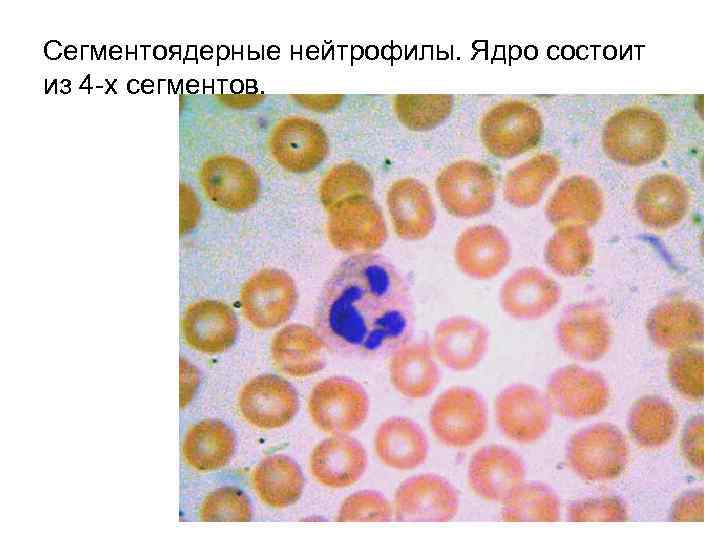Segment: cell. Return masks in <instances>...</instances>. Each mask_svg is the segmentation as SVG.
Returning <instances> with one entry per match:
<instances>
[{
  "instance_id": "cell-4",
  "label": "cell",
  "mask_w": 720,
  "mask_h": 540,
  "mask_svg": "<svg viewBox=\"0 0 720 540\" xmlns=\"http://www.w3.org/2000/svg\"><path fill=\"white\" fill-rule=\"evenodd\" d=\"M487 409L472 388L455 386L432 404L429 426L435 438L449 448L463 449L479 441L487 430Z\"/></svg>"
},
{
  "instance_id": "cell-17",
  "label": "cell",
  "mask_w": 720,
  "mask_h": 540,
  "mask_svg": "<svg viewBox=\"0 0 720 540\" xmlns=\"http://www.w3.org/2000/svg\"><path fill=\"white\" fill-rule=\"evenodd\" d=\"M488 344L489 331L482 322L457 315L435 326L431 348L438 363L455 372H466L481 362Z\"/></svg>"
},
{
  "instance_id": "cell-22",
  "label": "cell",
  "mask_w": 720,
  "mask_h": 540,
  "mask_svg": "<svg viewBox=\"0 0 720 540\" xmlns=\"http://www.w3.org/2000/svg\"><path fill=\"white\" fill-rule=\"evenodd\" d=\"M650 340L659 348L675 351L703 342L702 307L684 298H670L656 305L646 319Z\"/></svg>"
},
{
  "instance_id": "cell-39",
  "label": "cell",
  "mask_w": 720,
  "mask_h": 540,
  "mask_svg": "<svg viewBox=\"0 0 720 540\" xmlns=\"http://www.w3.org/2000/svg\"><path fill=\"white\" fill-rule=\"evenodd\" d=\"M199 517L206 522H247L251 519V505L240 489L221 487L203 500Z\"/></svg>"
},
{
  "instance_id": "cell-28",
  "label": "cell",
  "mask_w": 720,
  "mask_h": 540,
  "mask_svg": "<svg viewBox=\"0 0 720 540\" xmlns=\"http://www.w3.org/2000/svg\"><path fill=\"white\" fill-rule=\"evenodd\" d=\"M327 344L320 335L303 324L280 329L270 343L275 367L292 377H306L324 368Z\"/></svg>"
},
{
  "instance_id": "cell-27",
  "label": "cell",
  "mask_w": 720,
  "mask_h": 540,
  "mask_svg": "<svg viewBox=\"0 0 720 540\" xmlns=\"http://www.w3.org/2000/svg\"><path fill=\"white\" fill-rule=\"evenodd\" d=\"M388 373L395 390L411 399L427 397L441 379L431 345L422 341L408 340L392 350Z\"/></svg>"
},
{
  "instance_id": "cell-2",
  "label": "cell",
  "mask_w": 720,
  "mask_h": 540,
  "mask_svg": "<svg viewBox=\"0 0 720 540\" xmlns=\"http://www.w3.org/2000/svg\"><path fill=\"white\" fill-rule=\"evenodd\" d=\"M667 127L663 119L645 107L622 109L606 121L602 132L605 154L626 166H643L658 160L666 150Z\"/></svg>"
},
{
  "instance_id": "cell-8",
  "label": "cell",
  "mask_w": 720,
  "mask_h": 540,
  "mask_svg": "<svg viewBox=\"0 0 720 540\" xmlns=\"http://www.w3.org/2000/svg\"><path fill=\"white\" fill-rule=\"evenodd\" d=\"M327 238L344 253H373L388 237L385 218L372 196L344 201L328 212Z\"/></svg>"
},
{
  "instance_id": "cell-16",
  "label": "cell",
  "mask_w": 720,
  "mask_h": 540,
  "mask_svg": "<svg viewBox=\"0 0 720 540\" xmlns=\"http://www.w3.org/2000/svg\"><path fill=\"white\" fill-rule=\"evenodd\" d=\"M611 334L603 311L589 302L568 307L556 325V340L561 350L582 362L601 359L610 348Z\"/></svg>"
},
{
  "instance_id": "cell-26",
  "label": "cell",
  "mask_w": 720,
  "mask_h": 540,
  "mask_svg": "<svg viewBox=\"0 0 720 540\" xmlns=\"http://www.w3.org/2000/svg\"><path fill=\"white\" fill-rule=\"evenodd\" d=\"M603 194L597 183L583 175L566 178L545 206L547 220L555 227L588 229L603 212Z\"/></svg>"
},
{
  "instance_id": "cell-35",
  "label": "cell",
  "mask_w": 720,
  "mask_h": 540,
  "mask_svg": "<svg viewBox=\"0 0 720 540\" xmlns=\"http://www.w3.org/2000/svg\"><path fill=\"white\" fill-rule=\"evenodd\" d=\"M501 503L500 516L506 522H555L560 518L558 496L541 482L523 481Z\"/></svg>"
},
{
  "instance_id": "cell-25",
  "label": "cell",
  "mask_w": 720,
  "mask_h": 540,
  "mask_svg": "<svg viewBox=\"0 0 720 540\" xmlns=\"http://www.w3.org/2000/svg\"><path fill=\"white\" fill-rule=\"evenodd\" d=\"M362 444L346 435L335 434L313 449L309 466L313 477L322 485L342 489L356 483L367 467Z\"/></svg>"
},
{
  "instance_id": "cell-37",
  "label": "cell",
  "mask_w": 720,
  "mask_h": 540,
  "mask_svg": "<svg viewBox=\"0 0 720 540\" xmlns=\"http://www.w3.org/2000/svg\"><path fill=\"white\" fill-rule=\"evenodd\" d=\"M453 105L445 94H401L394 100L398 119L413 130H426L444 120Z\"/></svg>"
},
{
  "instance_id": "cell-13",
  "label": "cell",
  "mask_w": 720,
  "mask_h": 540,
  "mask_svg": "<svg viewBox=\"0 0 720 540\" xmlns=\"http://www.w3.org/2000/svg\"><path fill=\"white\" fill-rule=\"evenodd\" d=\"M276 162L292 173H306L321 164L328 154V139L322 127L305 117L280 120L268 139Z\"/></svg>"
},
{
  "instance_id": "cell-6",
  "label": "cell",
  "mask_w": 720,
  "mask_h": 540,
  "mask_svg": "<svg viewBox=\"0 0 720 540\" xmlns=\"http://www.w3.org/2000/svg\"><path fill=\"white\" fill-rule=\"evenodd\" d=\"M437 195L457 218H474L488 213L495 201L496 180L486 164L459 160L444 167L435 182Z\"/></svg>"
},
{
  "instance_id": "cell-19",
  "label": "cell",
  "mask_w": 720,
  "mask_h": 540,
  "mask_svg": "<svg viewBox=\"0 0 720 540\" xmlns=\"http://www.w3.org/2000/svg\"><path fill=\"white\" fill-rule=\"evenodd\" d=\"M453 257L457 268L465 276L475 280H490L509 264L511 246L498 227L476 225L458 236Z\"/></svg>"
},
{
  "instance_id": "cell-21",
  "label": "cell",
  "mask_w": 720,
  "mask_h": 540,
  "mask_svg": "<svg viewBox=\"0 0 720 540\" xmlns=\"http://www.w3.org/2000/svg\"><path fill=\"white\" fill-rule=\"evenodd\" d=\"M640 221L655 231H665L680 223L690 206V192L677 176L658 173L645 179L634 198Z\"/></svg>"
},
{
  "instance_id": "cell-45",
  "label": "cell",
  "mask_w": 720,
  "mask_h": 540,
  "mask_svg": "<svg viewBox=\"0 0 720 540\" xmlns=\"http://www.w3.org/2000/svg\"><path fill=\"white\" fill-rule=\"evenodd\" d=\"M291 97L305 108L321 112L336 108L343 99L340 94H292Z\"/></svg>"
},
{
  "instance_id": "cell-12",
  "label": "cell",
  "mask_w": 720,
  "mask_h": 540,
  "mask_svg": "<svg viewBox=\"0 0 720 540\" xmlns=\"http://www.w3.org/2000/svg\"><path fill=\"white\" fill-rule=\"evenodd\" d=\"M494 413L503 435L520 444L539 440L551 424V409L545 396L528 384L504 388L494 401Z\"/></svg>"
},
{
  "instance_id": "cell-40",
  "label": "cell",
  "mask_w": 720,
  "mask_h": 540,
  "mask_svg": "<svg viewBox=\"0 0 720 540\" xmlns=\"http://www.w3.org/2000/svg\"><path fill=\"white\" fill-rule=\"evenodd\" d=\"M394 516L393 506L381 493L362 490L348 496L341 504L339 522H387Z\"/></svg>"
},
{
  "instance_id": "cell-46",
  "label": "cell",
  "mask_w": 720,
  "mask_h": 540,
  "mask_svg": "<svg viewBox=\"0 0 720 540\" xmlns=\"http://www.w3.org/2000/svg\"><path fill=\"white\" fill-rule=\"evenodd\" d=\"M199 376L196 368L187 360H180V406L185 407L192 399L198 386Z\"/></svg>"
},
{
  "instance_id": "cell-43",
  "label": "cell",
  "mask_w": 720,
  "mask_h": 540,
  "mask_svg": "<svg viewBox=\"0 0 720 540\" xmlns=\"http://www.w3.org/2000/svg\"><path fill=\"white\" fill-rule=\"evenodd\" d=\"M703 491L701 489L691 490L679 497L672 506L671 520L703 521Z\"/></svg>"
},
{
  "instance_id": "cell-24",
  "label": "cell",
  "mask_w": 720,
  "mask_h": 540,
  "mask_svg": "<svg viewBox=\"0 0 720 540\" xmlns=\"http://www.w3.org/2000/svg\"><path fill=\"white\" fill-rule=\"evenodd\" d=\"M386 203L396 235L418 241L432 232L436 212L428 188L414 178L395 181L388 189Z\"/></svg>"
},
{
  "instance_id": "cell-9",
  "label": "cell",
  "mask_w": 720,
  "mask_h": 540,
  "mask_svg": "<svg viewBox=\"0 0 720 540\" xmlns=\"http://www.w3.org/2000/svg\"><path fill=\"white\" fill-rule=\"evenodd\" d=\"M239 299L248 323L256 329L268 330L280 326L292 315L298 302V291L286 271L264 268L247 279Z\"/></svg>"
},
{
  "instance_id": "cell-1",
  "label": "cell",
  "mask_w": 720,
  "mask_h": 540,
  "mask_svg": "<svg viewBox=\"0 0 720 540\" xmlns=\"http://www.w3.org/2000/svg\"><path fill=\"white\" fill-rule=\"evenodd\" d=\"M317 322L326 344L339 350L368 355L394 350L413 330L409 286L386 257L351 255L324 283Z\"/></svg>"
},
{
  "instance_id": "cell-38",
  "label": "cell",
  "mask_w": 720,
  "mask_h": 540,
  "mask_svg": "<svg viewBox=\"0 0 720 540\" xmlns=\"http://www.w3.org/2000/svg\"><path fill=\"white\" fill-rule=\"evenodd\" d=\"M703 368L704 356L701 348L675 350L668 358V379L681 396L698 402L703 398Z\"/></svg>"
},
{
  "instance_id": "cell-23",
  "label": "cell",
  "mask_w": 720,
  "mask_h": 540,
  "mask_svg": "<svg viewBox=\"0 0 720 540\" xmlns=\"http://www.w3.org/2000/svg\"><path fill=\"white\" fill-rule=\"evenodd\" d=\"M182 332L193 349L216 354L226 351L238 333L235 312L227 304L216 300H201L190 304L183 315Z\"/></svg>"
},
{
  "instance_id": "cell-29",
  "label": "cell",
  "mask_w": 720,
  "mask_h": 540,
  "mask_svg": "<svg viewBox=\"0 0 720 540\" xmlns=\"http://www.w3.org/2000/svg\"><path fill=\"white\" fill-rule=\"evenodd\" d=\"M374 449L384 465L407 471L425 463L429 443L425 432L415 421L395 416L386 419L377 428Z\"/></svg>"
},
{
  "instance_id": "cell-14",
  "label": "cell",
  "mask_w": 720,
  "mask_h": 540,
  "mask_svg": "<svg viewBox=\"0 0 720 540\" xmlns=\"http://www.w3.org/2000/svg\"><path fill=\"white\" fill-rule=\"evenodd\" d=\"M199 180L209 200L229 211L247 209L259 196L256 171L238 157L218 155L207 159L200 169Z\"/></svg>"
},
{
  "instance_id": "cell-20",
  "label": "cell",
  "mask_w": 720,
  "mask_h": 540,
  "mask_svg": "<svg viewBox=\"0 0 720 540\" xmlns=\"http://www.w3.org/2000/svg\"><path fill=\"white\" fill-rule=\"evenodd\" d=\"M525 465L513 450L502 445H488L471 457L467 481L473 493L486 501L502 502L524 481Z\"/></svg>"
},
{
  "instance_id": "cell-32",
  "label": "cell",
  "mask_w": 720,
  "mask_h": 540,
  "mask_svg": "<svg viewBox=\"0 0 720 540\" xmlns=\"http://www.w3.org/2000/svg\"><path fill=\"white\" fill-rule=\"evenodd\" d=\"M560 172L559 160L551 154H538L511 169L504 180L503 196L512 206L536 205Z\"/></svg>"
},
{
  "instance_id": "cell-5",
  "label": "cell",
  "mask_w": 720,
  "mask_h": 540,
  "mask_svg": "<svg viewBox=\"0 0 720 540\" xmlns=\"http://www.w3.org/2000/svg\"><path fill=\"white\" fill-rule=\"evenodd\" d=\"M308 413L322 432L347 434L365 422L369 413L368 395L355 380L332 376L313 387L308 399Z\"/></svg>"
},
{
  "instance_id": "cell-31",
  "label": "cell",
  "mask_w": 720,
  "mask_h": 540,
  "mask_svg": "<svg viewBox=\"0 0 720 540\" xmlns=\"http://www.w3.org/2000/svg\"><path fill=\"white\" fill-rule=\"evenodd\" d=\"M235 435L223 422L203 420L191 427L184 438L183 456L198 471H214L225 466L235 450Z\"/></svg>"
},
{
  "instance_id": "cell-34",
  "label": "cell",
  "mask_w": 720,
  "mask_h": 540,
  "mask_svg": "<svg viewBox=\"0 0 720 540\" xmlns=\"http://www.w3.org/2000/svg\"><path fill=\"white\" fill-rule=\"evenodd\" d=\"M594 257L593 242L585 229L559 227L544 248L546 265L557 275L574 277L583 273Z\"/></svg>"
},
{
  "instance_id": "cell-42",
  "label": "cell",
  "mask_w": 720,
  "mask_h": 540,
  "mask_svg": "<svg viewBox=\"0 0 720 540\" xmlns=\"http://www.w3.org/2000/svg\"><path fill=\"white\" fill-rule=\"evenodd\" d=\"M703 417L696 415L686 424L681 439V451L689 465L703 472Z\"/></svg>"
},
{
  "instance_id": "cell-18",
  "label": "cell",
  "mask_w": 720,
  "mask_h": 540,
  "mask_svg": "<svg viewBox=\"0 0 720 540\" xmlns=\"http://www.w3.org/2000/svg\"><path fill=\"white\" fill-rule=\"evenodd\" d=\"M561 291L557 282L537 267L517 269L502 283L499 304L509 317L520 321L538 320L558 304Z\"/></svg>"
},
{
  "instance_id": "cell-33",
  "label": "cell",
  "mask_w": 720,
  "mask_h": 540,
  "mask_svg": "<svg viewBox=\"0 0 720 540\" xmlns=\"http://www.w3.org/2000/svg\"><path fill=\"white\" fill-rule=\"evenodd\" d=\"M677 423L675 408L665 399L654 395L638 399L631 406L627 418L631 437L644 448L667 444L676 432Z\"/></svg>"
},
{
  "instance_id": "cell-7",
  "label": "cell",
  "mask_w": 720,
  "mask_h": 540,
  "mask_svg": "<svg viewBox=\"0 0 720 540\" xmlns=\"http://www.w3.org/2000/svg\"><path fill=\"white\" fill-rule=\"evenodd\" d=\"M543 131L541 116L529 103L501 102L483 117L480 137L493 156L509 159L533 149Z\"/></svg>"
},
{
  "instance_id": "cell-47",
  "label": "cell",
  "mask_w": 720,
  "mask_h": 540,
  "mask_svg": "<svg viewBox=\"0 0 720 540\" xmlns=\"http://www.w3.org/2000/svg\"><path fill=\"white\" fill-rule=\"evenodd\" d=\"M218 99L227 106L233 108H247L258 104L264 99L261 94H236L221 95Z\"/></svg>"
},
{
  "instance_id": "cell-36",
  "label": "cell",
  "mask_w": 720,
  "mask_h": 540,
  "mask_svg": "<svg viewBox=\"0 0 720 540\" xmlns=\"http://www.w3.org/2000/svg\"><path fill=\"white\" fill-rule=\"evenodd\" d=\"M373 190L372 176L365 167L355 162H343L325 174L319 186V198L328 213L344 201L372 196Z\"/></svg>"
},
{
  "instance_id": "cell-44",
  "label": "cell",
  "mask_w": 720,
  "mask_h": 540,
  "mask_svg": "<svg viewBox=\"0 0 720 540\" xmlns=\"http://www.w3.org/2000/svg\"><path fill=\"white\" fill-rule=\"evenodd\" d=\"M199 216V203L186 185L180 186V230L186 232L193 228Z\"/></svg>"
},
{
  "instance_id": "cell-41",
  "label": "cell",
  "mask_w": 720,
  "mask_h": 540,
  "mask_svg": "<svg viewBox=\"0 0 720 540\" xmlns=\"http://www.w3.org/2000/svg\"><path fill=\"white\" fill-rule=\"evenodd\" d=\"M628 519L623 501L615 496L585 498L573 502L567 509L572 522H622Z\"/></svg>"
},
{
  "instance_id": "cell-10",
  "label": "cell",
  "mask_w": 720,
  "mask_h": 540,
  "mask_svg": "<svg viewBox=\"0 0 720 540\" xmlns=\"http://www.w3.org/2000/svg\"><path fill=\"white\" fill-rule=\"evenodd\" d=\"M546 401L554 413L569 419H583L602 412L609 401V389L598 372L567 365L549 377Z\"/></svg>"
},
{
  "instance_id": "cell-15",
  "label": "cell",
  "mask_w": 720,
  "mask_h": 540,
  "mask_svg": "<svg viewBox=\"0 0 720 540\" xmlns=\"http://www.w3.org/2000/svg\"><path fill=\"white\" fill-rule=\"evenodd\" d=\"M238 407L243 418L260 429H276L289 423L299 408L295 388L284 378L261 374L241 389Z\"/></svg>"
},
{
  "instance_id": "cell-30",
  "label": "cell",
  "mask_w": 720,
  "mask_h": 540,
  "mask_svg": "<svg viewBox=\"0 0 720 540\" xmlns=\"http://www.w3.org/2000/svg\"><path fill=\"white\" fill-rule=\"evenodd\" d=\"M251 484L258 497L268 506L283 509L300 498L304 477L298 464L282 454L264 458L252 471Z\"/></svg>"
},
{
  "instance_id": "cell-11",
  "label": "cell",
  "mask_w": 720,
  "mask_h": 540,
  "mask_svg": "<svg viewBox=\"0 0 720 540\" xmlns=\"http://www.w3.org/2000/svg\"><path fill=\"white\" fill-rule=\"evenodd\" d=\"M459 494L444 477L424 473L403 481L395 491L394 517L400 522H447L459 510Z\"/></svg>"
},
{
  "instance_id": "cell-3",
  "label": "cell",
  "mask_w": 720,
  "mask_h": 540,
  "mask_svg": "<svg viewBox=\"0 0 720 540\" xmlns=\"http://www.w3.org/2000/svg\"><path fill=\"white\" fill-rule=\"evenodd\" d=\"M566 459L581 478L606 481L623 472L629 460V447L619 428L609 423H598L571 435Z\"/></svg>"
}]
</instances>
